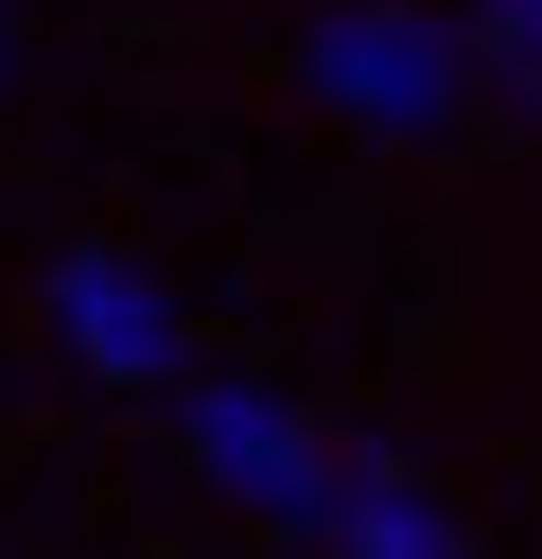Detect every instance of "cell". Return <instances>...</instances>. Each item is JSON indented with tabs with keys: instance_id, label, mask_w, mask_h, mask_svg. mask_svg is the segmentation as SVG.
I'll use <instances>...</instances> for the list:
<instances>
[{
	"instance_id": "cell-3",
	"label": "cell",
	"mask_w": 542,
	"mask_h": 559,
	"mask_svg": "<svg viewBox=\"0 0 542 559\" xmlns=\"http://www.w3.org/2000/svg\"><path fill=\"white\" fill-rule=\"evenodd\" d=\"M52 332H70V349H87L105 384H175V367H192L175 297H157L140 262H105V245H87V262H52Z\"/></svg>"
},
{
	"instance_id": "cell-1",
	"label": "cell",
	"mask_w": 542,
	"mask_h": 559,
	"mask_svg": "<svg viewBox=\"0 0 542 559\" xmlns=\"http://www.w3.org/2000/svg\"><path fill=\"white\" fill-rule=\"evenodd\" d=\"M297 70H315V105L367 122V140H437V122L472 105V35H455L437 0H332V17L297 35Z\"/></svg>"
},
{
	"instance_id": "cell-4",
	"label": "cell",
	"mask_w": 542,
	"mask_h": 559,
	"mask_svg": "<svg viewBox=\"0 0 542 559\" xmlns=\"http://www.w3.org/2000/svg\"><path fill=\"white\" fill-rule=\"evenodd\" d=\"M315 542H332V559H472V542H455V507H437L420 472H385V454H332Z\"/></svg>"
},
{
	"instance_id": "cell-2",
	"label": "cell",
	"mask_w": 542,
	"mask_h": 559,
	"mask_svg": "<svg viewBox=\"0 0 542 559\" xmlns=\"http://www.w3.org/2000/svg\"><path fill=\"white\" fill-rule=\"evenodd\" d=\"M192 454H210L245 507H280V524L332 507V437H315L297 402H262V384H192Z\"/></svg>"
}]
</instances>
